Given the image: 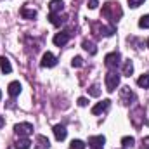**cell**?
Masks as SVG:
<instances>
[{
    "mask_svg": "<svg viewBox=\"0 0 149 149\" xmlns=\"http://www.w3.org/2000/svg\"><path fill=\"white\" fill-rule=\"evenodd\" d=\"M102 16L108 17V19H111V23H116L123 16V10H121V7H120L118 2H106L102 5Z\"/></svg>",
    "mask_w": 149,
    "mask_h": 149,
    "instance_id": "6da1fadb",
    "label": "cell"
},
{
    "mask_svg": "<svg viewBox=\"0 0 149 149\" xmlns=\"http://www.w3.org/2000/svg\"><path fill=\"white\" fill-rule=\"evenodd\" d=\"M92 31L97 35V37H113L116 33L114 26H102L101 23H92Z\"/></svg>",
    "mask_w": 149,
    "mask_h": 149,
    "instance_id": "7a4b0ae2",
    "label": "cell"
},
{
    "mask_svg": "<svg viewBox=\"0 0 149 149\" xmlns=\"http://www.w3.org/2000/svg\"><path fill=\"white\" fill-rule=\"evenodd\" d=\"M106 90L108 92H114L116 90V87L120 85V74L116 73V71H109V73L106 74Z\"/></svg>",
    "mask_w": 149,
    "mask_h": 149,
    "instance_id": "3957f363",
    "label": "cell"
},
{
    "mask_svg": "<svg viewBox=\"0 0 149 149\" xmlns=\"http://www.w3.org/2000/svg\"><path fill=\"white\" fill-rule=\"evenodd\" d=\"M120 59H121L120 52H111V54H108V56L104 57V64H106L111 71H114V70L120 66Z\"/></svg>",
    "mask_w": 149,
    "mask_h": 149,
    "instance_id": "277c9868",
    "label": "cell"
},
{
    "mask_svg": "<svg viewBox=\"0 0 149 149\" xmlns=\"http://www.w3.org/2000/svg\"><path fill=\"white\" fill-rule=\"evenodd\" d=\"M14 132L19 135V137H28L31 132H33V125L31 123H17L14 127Z\"/></svg>",
    "mask_w": 149,
    "mask_h": 149,
    "instance_id": "5b68a950",
    "label": "cell"
},
{
    "mask_svg": "<svg viewBox=\"0 0 149 149\" xmlns=\"http://www.w3.org/2000/svg\"><path fill=\"white\" fill-rule=\"evenodd\" d=\"M70 38H71V31H61V33H56L54 43H56L57 47H64V45L70 42Z\"/></svg>",
    "mask_w": 149,
    "mask_h": 149,
    "instance_id": "8992f818",
    "label": "cell"
},
{
    "mask_svg": "<svg viewBox=\"0 0 149 149\" xmlns=\"http://www.w3.org/2000/svg\"><path fill=\"white\" fill-rule=\"evenodd\" d=\"M43 68H54L57 64V57L52 54V52H45L43 57H42V63H40Z\"/></svg>",
    "mask_w": 149,
    "mask_h": 149,
    "instance_id": "52a82bcc",
    "label": "cell"
},
{
    "mask_svg": "<svg viewBox=\"0 0 149 149\" xmlns=\"http://www.w3.org/2000/svg\"><path fill=\"white\" fill-rule=\"evenodd\" d=\"M104 142H106V137L104 135H94V137L88 139V146L92 149H102Z\"/></svg>",
    "mask_w": 149,
    "mask_h": 149,
    "instance_id": "ba28073f",
    "label": "cell"
},
{
    "mask_svg": "<svg viewBox=\"0 0 149 149\" xmlns=\"http://www.w3.org/2000/svg\"><path fill=\"white\" fill-rule=\"evenodd\" d=\"M49 19H50V23H52L54 26H61V24H64V23H66L68 16H61V12H59V14H54V12H50Z\"/></svg>",
    "mask_w": 149,
    "mask_h": 149,
    "instance_id": "9c48e42d",
    "label": "cell"
},
{
    "mask_svg": "<svg viewBox=\"0 0 149 149\" xmlns=\"http://www.w3.org/2000/svg\"><path fill=\"white\" fill-rule=\"evenodd\" d=\"M109 106H111V101H109V99H104L102 102H99V104H95V106L92 108V114H101L102 111H106Z\"/></svg>",
    "mask_w": 149,
    "mask_h": 149,
    "instance_id": "30bf717a",
    "label": "cell"
},
{
    "mask_svg": "<svg viewBox=\"0 0 149 149\" xmlns=\"http://www.w3.org/2000/svg\"><path fill=\"white\" fill-rule=\"evenodd\" d=\"M54 135H56V139L61 142V141H64L66 139V135H68V132H66V127L64 125H56L54 127Z\"/></svg>",
    "mask_w": 149,
    "mask_h": 149,
    "instance_id": "8fae6325",
    "label": "cell"
},
{
    "mask_svg": "<svg viewBox=\"0 0 149 149\" xmlns=\"http://www.w3.org/2000/svg\"><path fill=\"white\" fill-rule=\"evenodd\" d=\"M7 90H9V95H10V97H17V95L21 94V83H19V81H10Z\"/></svg>",
    "mask_w": 149,
    "mask_h": 149,
    "instance_id": "7c38bea8",
    "label": "cell"
},
{
    "mask_svg": "<svg viewBox=\"0 0 149 149\" xmlns=\"http://www.w3.org/2000/svg\"><path fill=\"white\" fill-rule=\"evenodd\" d=\"M130 99H135L134 92L130 90V87H123V88H121V101H123V104H128Z\"/></svg>",
    "mask_w": 149,
    "mask_h": 149,
    "instance_id": "4fadbf2b",
    "label": "cell"
},
{
    "mask_svg": "<svg viewBox=\"0 0 149 149\" xmlns=\"http://www.w3.org/2000/svg\"><path fill=\"white\" fill-rule=\"evenodd\" d=\"M49 9H50V12H54V14H59V12L64 9V3H63V0H50V3H49Z\"/></svg>",
    "mask_w": 149,
    "mask_h": 149,
    "instance_id": "5bb4252c",
    "label": "cell"
},
{
    "mask_svg": "<svg viewBox=\"0 0 149 149\" xmlns=\"http://www.w3.org/2000/svg\"><path fill=\"white\" fill-rule=\"evenodd\" d=\"M81 47H83L90 56H95V54H97V47H95L94 42H90V40H83V42H81Z\"/></svg>",
    "mask_w": 149,
    "mask_h": 149,
    "instance_id": "9a60e30c",
    "label": "cell"
},
{
    "mask_svg": "<svg viewBox=\"0 0 149 149\" xmlns=\"http://www.w3.org/2000/svg\"><path fill=\"white\" fill-rule=\"evenodd\" d=\"M0 70H2V73H5V74L12 71V66H10V63H9V59L5 56L0 57Z\"/></svg>",
    "mask_w": 149,
    "mask_h": 149,
    "instance_id": "2e32d148",
    "label": "cell"
},
{
    "mask_svg": "<svg viewBox=\"0 0 149 149\" xmlns=\"http://www.w3.org/2000/svg\"><path fill=\"white\" fill-rule=\"evenodd\" d=\"M30 146H31V141L28 137H19L16 141V149H30Z\"/></svg>",
    "mask_w": 149,
    "mask_h": 149,
    "instance_id": "e0dca14e",
    "label": "cell"
},
{
    "mask_svg": "<svg viewBox=\"0 0 149 149\" xmlns=\"http://www.w3.org/2000/svg\"><path fill=\"white\" fill-rule=\"evenodd\" d=\"M49 146H50L49 139H47L45 135H38V137H37V146H35V149H49Z\"/></svg>",
    "mask_w": 149,
    "mask_h": 149,
    "instance_id": "ac0fdd59",
    "label": "cell"
},
{
    "mask_svg": "<svg viewBox=\"0 0 149 149\" xmlns=\"http://www.w3.org/2000/svg\"><path fill=\"white\" fill-rule=\"evenodd\" d=\"M21 16H23L24 19H35V17H37V10H35V9L23 7V9H21Z\"/></svg>",
    "mask_w": 149,
    "mask_h": 149,
    "instance_id": "d6986e66",
    "label": "cell"
},
{
    "mask_svg": "<svg viewBox=\"0 0 149 149\" xmlns=\"http://www.w3.org/2000/svg\"><path fill=\"white\" fill-rule=\"evenodd\" d=\"M137 85H139V87H142V88H149V73L142 74V76H139V80H137Z\"/></svg>",
    "mask_w": 149,
    "mask_h": 149,
    "instance_id": "ffe728a7",
    "label": "cell"
},
{
    "mask_svg": "<svg viewBox=\"0 0 149 149\" xmlns=\"http://www.w3.org/2000/svg\"><path fill=\"white\" fill-rule=\"evenodd\" d=\"M132 73H134V64H132V61H125V64H123V74H125V76H130Z\"/></svg>",
    "mask_w": 149,
    "mask_h": 149,
    "instance_id": "44dd1931",
    "label": "cell"
},
{
    "mask_svg": "<svg viewBox=\"0 0 149 149\" xmlns=\"http://www.w3.org/2000/svg\"><path fill=\"white\" fill-rule=\"evenodd\" d=\"M121 144H123V149H128L135 144V139L134 137H123L121 139Z\"/></svg>",
    "mask_w": 149,
    "mask_h": 149,
    "instance_id": "7402d4cb",
    "label": "cell"
},
{
    "mask_svg": "<svg viewBox=\"0 0 149 149\" xmlns=\"http://www.w3.org/2000/svg\"><path fill=\"white\" fill-rule=\"evenodd\" d=\"M88 94H90L92 97H99V95H101V88H99V85H97V83H94V85L88 88Z\"/></svg>",
    "mask_w": 149,
    "mask_h": 149,
    "instance_id": "603a6c76",
    "label": "cell"
},
{
    "mask_svg": "<svg viewBox=\"0 0 149 149\" xmlns=\"http://www.w3.org/2000/svg\"><path fill=\"white\" fill-rule=\"evenodd\" d=\"M70 149H85V142L74 139V141H71V144H70Z\"/></svg>",
    "mask_w": 149,
    "mask_h": 149,
    "instance_id": "cb8c5ba5",
    "label": "cell"
},
{
    "mask_svg": "<svg viewBox=\"0 0 149 149\" xmlns=\"http://www.w3.org/2000/svg\"><path fill=\"white\" fill-rule=\"evenodd\" d=\"M139 26L148 30V28H149V14H148V16H142V17L139 19Z\"/></svg>",
    "mask_w": 149,
    "mask_h": 149,
    "instance_id": "d4e9b609",
    "label": "cell"
},
{
    "mask_svg": "<svg viewBox=\"0 0 149 149\" xmlns=\"http://www.w3.org/2000/svg\"><path fill=\"white\" fill-rule=\"evenodd\" d=\"M71 64H73L74 68H80V66H83V59H81L80 56H76V57H73V61H71Z\"/></svg>",
    "mask_w": 149,
    "mask_h": 149,
    "instance_id": "484cf974",
    "label": "cell"
},
{
    "mask_svg": "<svg viewBox=\"0 0 149 149\" xmlns=\"http://www.w3.org/2000/svg\"><path fill=\"white\" fill-rule=\"evenodd\" d=\"M144 2H146V0H128V5L135 9V7H139L141 3H144Z\"/></svg>",
    "mask_w": 149,
    "mask_h": 149,
    "instance_id": "4316f807",
    "label": "cell"
},
{
    "mask_svg": "<svg viewBox=\"0 0 149 149\" xmlns=\"http://www.w3.org/2000/svg\"><path fill=\"white\" fill-rule=\"evenodd\" d=\"M87 104H88V101H87L85 97H80V99H78V106H81V108H83V106H87Z\"/></svg>",
    "mask_w": 149,
    "mask_h": 149,
    "instance_id": "83f0119b",
    "label": "cell"
},
{
    "mask_svg": "<svg viewBox=\"0 0 149 149\" xmlns=\"http://www.w3.org/2000/svg\"><path fill=\"white\" fill-rule=\"evenodd\" d=\"M142 149H149V137L142 139Z\"/></svg>",
    "mask_w": 149,
    "mask_h": 149,
    "instance_id": "f1b7e54d",
    "label": "cell"
},
{
    "mask_svg": "<svg viewBox=\"0 0 149 149\" xmlns=\"http://www.w3.org/2000/svg\"><path fill=\"white\" fill-rule=\"evenodd\" d=\"M97 5H99V2H97V0H88V7H90V9H95Z\"/></svg>",
    "mask_w": 149,
    "mask_h": 149,
    "instance_id": "f546056e",
    "label": "cell"
},
{
    "mask_svg": "<svg viewBox=\"0 0 149 149\" xmlns=\"http://www.w3.org/2000/svg\"><path fill=\"white\" fill-rule=\"evenodd\" d=\"M3 125H5V120H3V116H0V128H2Z\"/></svg>",
    "mask_w": 149,
    "mask_h": 149,
    "instance_id": "4dcf8cb0",
    "label": "cell"
},
{
    "mask_svg": "<svg viewBox=\"0 0 149 149\" xmlns=\"http://www.w3.org/2000/svg\"><path fill=\"white\" fill-rule=\"evenodd\" d=\"M0 99H2V90H0Z\"/></svg>",
    "mask_w": 149,
    "mask_h": 149,
    "instance_id": "1f68e13d",
    "label": "cell"
},
{
    "mask_svg": "<svg viewBox=\"0 0 149 149\" xmlns=\"http://www.w3.org/2000/svg\"><path fill=\"white\" fill-rule=\"evenodd\" d=\"M148 47H149V38H148Z\"/></svg>",
    "mask_w": 149,
    "mask_h": 149,
    "instance_id": "d6a6232c",
    "label": "cell"
}]
</instances>
